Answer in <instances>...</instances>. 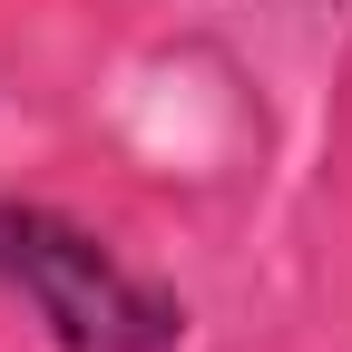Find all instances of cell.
<instances>
[{
	"instance_id": "6da1fadb",
	"label": "cell",
	"mask_w": 352,
	"mask_h": 352,
	"mask_svg": "<svg viewBox=\"0 0 352 352\" xmlns=\"http://www.w3.org/2000/svg\"><path fill=\"white\" fill-rule=\"evenodd\" d=\"M0 294L30 303V323L59 352H176L186 342V303L147 274H127L59 206L0 196Z\"/></svg>"
}]
</instances>
